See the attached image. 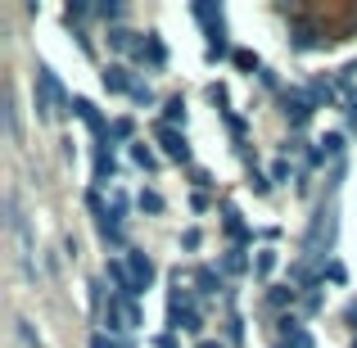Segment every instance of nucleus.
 I'll list each match as a JSON object with an SVG mask.
<instances>
[{"label": "nucleus", "instance_id": "f257e3e1", "mask_svg": "<svg viewBox=\"0 0 357 348\" xmlns=\"http://www.w3.org/2000/svg\"><path fill=\"white\" fill-rule=\"evenodd\" d=\"M59 109H73V100L63 96L59 77H54L50 68H36V114H41V118H54Z\"/></svg>", "mask_w": 357, "mask_h": 348}, {"label": "nucleus", "instance_id": "f03ea898", "mask_svg": "<svg viewBox=\"0 0 357 348\" xmlns=\"http://www.w3.org/2000/svg\"><path fill=\"white\" fill-rule=\"evenodd\" d=\"M167 312H172V326H176V331H190V335L204 331L199 312H195V303H190V289H181V280H176L172 298H167Z\"/></svg>", "mask_w": 357, "mask_h": 348}, {"label": "nucleus", "instance_id": "7ed1b4c3", "mask_svg": "<svg viewBox=\"0 0 357 348\" xmlns=\"http://www.w3.org/2000/svg\"><path fill=\"white\" fill-rule=\"evenodd\" d=\"M105 321L114 326V331H136V326H140V308L131 303V298H122V294H114V303H109Z\"/></svg>", "mask_w": 357, "mask_h": 348}, {"label": "nucleus", "instance_id": "20e7f679", "mask_svg": "<svg viewBox=\"0 0 357 348\" xmlns=\"http://www.w3.org/2000/svg\"><path fill=\"white\" fill-rule=\"evenodd\" d=\"M127 267H131V276H136V289L145 294V289L154 285V276H158L154 258H149V253H140V249H127Z\"/></svg>", "mask_w": 357, "mask_h": 348}, {"label": "nucleus", "instance_id": "39448f33", "mask_svg": "<svg viewBox=\"0 0 357 348\" xmlns=\"http://www.w3.org/2000/svg\"><path fill=\"white\" fill-rule=\"evenodd\" d=\"M154 136H158V145H163L167 158H176V163H185V158H190V145H185V136H181L176 127H163V122H158Z\"/></svg>", "mask_w": 357, "mask_h": 348}, {"label": "nucleus", "instance_id": "423d86ee", "mask_svg": "<svg viewBox=\"0 0 357 348\" xmlns=\"http://www.w3.org/2000/svg\"><path fill=\"white\" fill-rule=\"evenodd\" d=\"M105 271H109V280L118 285L122 298H136V294H140V289H136V276H131V267H127V258H109Z\"/></svg>", "mask_w": 357, "mask_h": 348}, {"label": "nucleus", "instance_id": "0eeeda50", "mask_svg": "<svg viewBox=\"0 0 357 348\" xmlns=\"http://www.w3.org/2000/svg\"><path fill=\"white\" fill-rule=\"evenodd\" d=\"M100 82H105V91L109 96H131V86H136V77H131L122 63H109L105 73H100Z\"/></svg>", "mask_w": 357, "mask_h": 348}, {"label": "nucleus", "instance_id": "6e6552de", "mask_svg": "<svg viewBox=\"0 0 357 348\" xmlns=\"http://www.w3.org/2000/svg\"><path fill=\"white\" fill-rule=\"evenodd\" d=\"M312 96H298V91H289V96H285V118L289 122H294V127H303V122L307 118H312Z\"/></svg>", "mask_w": 357, "mask_h": 348}, {"label": "nucleus", "instance_id": "1a4fd4ad", "mask_svg": "<svg viewBox=\"0 0 357 348\" xmlns=\"http://www.w3.org/2000/svg\"><path fill=\"white\" fill-rule=\"evenodd\" d=\"M280 335H285V348H312V335H307L294 317H285V321H280Z\"/></svg>", "mask_w": 357, "mask_h": 348}, {"label": "nucleus", "instance_id": "9d476101", "mask_svg": "<svg viewBox=\"0 0 357 348\" xmlns=\"http://www.w3.org/2000/svg\"><path fill=\"white\" fill-rule=\"evenodd\" d=\"M73 114H77L82 122H86V127H91V131H105V136H109V127H105V118H100V114H96V105H91V100H73Z\"/></svg>", "mask_w": 357, "mask_h": 348}, {"label": "nucleus", "instance_id": "9b49d317", "mask_svg": "<svg viewBox=\"0 0 357 348\" xmlns=\"http://www.w3.org/2000/svg\"><path fill=\"white\" fill-rule=\"evenodd\" d=\"M109 45H114V50H131V54L140 50L136 32H127V27H109Z\"/></svg>", "mask_w": 357, "mask_h": 348}, {"label": "nucleus", "instance_id": "f8f14e48", "mask_svg": "<svg viewBox=\"0 0 357 348\" xmlns=\"http://www.w3.org/2000/svg\"><path fill=\"white\" fill-rule=\"evenodd\" d=\"M222 267H227L231 276H244V271H249V258H244V249H240V244H231V249H227V258H222Z\"/></svg>", "mask_w": 357, "mask_h": 348}, {"label": "nucleus", "instance_id": "ddd939ff", "mask_svg": "<svg viewBox=\"0 0 357 348\" xmlns=\"http://www.w3.org/2000/svg\"><path fill=\"white\" fill-rule=\"evenodd\" d=\"M195 285H199V294H218V289H222V276L213 267H199V271H195Z\"/></svg>", "mask_w": 357, "mask_h": 348}, {"label": "nucleus", "instance_id": "4468645a", "mask_svg": "<svg viewBox=\"0 0 357 348\" xmlns=\"http://www.w3.org/2000/svg\"><path fill=\"white\" fill-rule=\"evenodd\" d=\"M136 54H140V59H149V63H163L167 59V50H163V41H158V36H145Z\"/></svg>", "mask_w": 357, "mask_h": 348}, {"label": "nucleus", "instance_id": "2eb2a0df", "mask_svg": "<svg viewBox=\"0 0 357 348\" xmlns=\"http://www.w3.org/2000/svg\"><path fill=\"white\" fill-rule=\"evenodd\" d=\"M176 122H185V100L181 96H172L163 105V127H176Z\"/></svg>", "mask_w": 357, "mask_h": 348}, {"label": "nucleus", "instance_id": "dca6fc26", "mask_svg": "<svg viewBox=\"0 0 357 348\" xmlns=\"http://www.w3.org/2000/svg\"><path fill=\"white\" fill-rule=\"evenodd\" d=\"M109 176H114V154H109V149H96V181L109 186Z\"/></svg>", "mask_w": 357, "mask_h": 348}, {"label": "nucleus", "instance_id": "f3484780", "mask_svg": "<svg viewBox=\"0 0 357 348\" xmlns=\"http://www.w3.org/2000/svg\"><path fill=\"white\" fill-rule=\"evenodd\" d=\"M131 158H136V163L145 167V172H154V167H158V158L149 154V145H145V140H136V145H131Z\"/></svg>", "mask_w": 357, "mask_h": 348}, {"label": "nucleus", "instance_id": "a211bd4d", "mask_svg": "<svg viewBox=\"0 0 357 348\" xmlns=\"http://www.w3.org/2000/svg\"><path fill=\"white\" fill-rule=\"evenodd\" d=\"M222 218H227V235H231V240H249V231H244V222H240L236 209H227Z\"/></svg>", "mask_w": 357, "mask_h": 348}, {"label": "nucleus", "instance_id": "6ab92c4d", "mask_svg": "<svg viewBox=\"0 0 357 348\" xmlns=\"http://www.w3.org/2000/svg\"><path fill=\"white\" fill-rule=\"evenodd\" d=\"M140 213H163V195H158V190H140Z\"/></svg>", "mask_w": 357, "mask_h": 348}, {"label": "nucleus", "instance_id": "aec40b11", "mask_svg": "<svg viewBox=\"0 0 357 348\" xmlns=\"http://www.w3.org/2000/svg\"><path fill=\"white\" fill-rule=\"evenodd\" d=\"M253 271H258V276H271V271H276V253L262 249V253H258V262H253Z\"/></svg>", "mask_w": 357, "mask_h": 348}, {"label": "nucleus", "instance_id": "412c9836", "mask_svg": "<svg viewBox=\"0 0 357 348\" xmlns=\"http://www.w3.org/2000/svg\"><path fill=\"white\" fill-rule=\"evenodd\" d=\"M340 149H344V136H340V131H331V136L321 140V158H335Z\"/></svg>", "mask_w": 357, "mask_h": 348}, {"label": "nucleus", "instance_id": "4be33fe9", "mask_svg": "<svg viewBox=\"0 0 357 348\" xmlns=\"http://www.w3.org/2000/svg\"><path fill=\"white\" fill-rule=\"evenodd\" d=\"M5 127H9V140L18 145V114H14V100L5 96Z\"/></svg>", "mask_w": 357, "mask_h": 348}, {"label": "nucleus", "instance_id": "5701e85b", "mask_svg": "<svg viewBox=\"0 0 357 348\" xmlns=\"http://www.w3.org/2000/svg\"><path fill=\"white\" fill-rule=\"evenodd\" d=\"M131 100H136V105H154V91H149V82H136V86H131Z\"/></svg>", "mask_w": 357, "mask_h": 348}, {"label": "nucleus", "instance_id": "b1692460", "mask_svg": "<svg viewBox=\"0 0 357 348\" xmlns=\"http://www.w3.org/2000/svg\"><path fill=\"white\" fill-rule=\"evenodd\" d=\"M236 68L253 73V68H258V54H253V50H236Z\"/></svg>", "mask_w": 357, "mask_h": 348}, {"label": "nucleus", "instance_id": "393cba45", "mask_svg": "<svg viewBox=\"0 0 357 348\" xmlns=\"http://www.w3.org/2000/svg\"><path fill=\"white\" fill-rule=\"evenodd\" d=\"M131 136V118H118L114 127H109V140H127Z\"/></svg>", "mask_w": 357, "mask_h": 348}, {"label": "nucleus", "instance_id": "a878e982", "mask_svg": "<svg viewBox=\"0 0 357 348\" xmlns=\"http://www.w3.org/2000/svg\"><path fill=\"white\" fill-rule=\"evenodd\" d=\"M249 186H253V190H258V195H267V190H271V181H267V176H262V172H253V176H249Z\"/></svg>", "mask_w": 357, "mask_h": 348}, {"label": "nucleus", "instance_id": "bb28decb", "mask_svg": "<svg viewBox=\"0 0 357 348\" xmlns=\"http://www.w3.org/2000/svg\"><path fill=\"white\" fill-rule=\"evenodd\" d=\"M271 303H294V289H271Z\"/></svg>", "mask_w": 357, "mask_h": 348}, {"label": "nucleus", "instance_id": "cd10ccee", "mask_svg": "<svg viewBox=\"0 0 357 348\" xmlns=\"http://www.w3.org/2000/svg\"><path fill=\"white\" fill-rule=\"evenodd\" d=\"M96 14H100V18H122V5H100Z\"/></svg>", "mask_w": 357, "mask_h": 348}, {"label": "nucleus", "instance_id": "c85d7f7f", "mask_svg": "<svg viewBox=\"0 0 357 348\" xmlns=\"http://www.w3.org/2000/svg\"><path fill=\"white\" fill-rule=\"evenodd\" d=\"M91 348H118V344L109 340V335H96V340H91Z\"/></svg>", "mask_w": 357, "mask_h": 348}, {"label": "nucleus", "instance_id": "c756f323", "mask_svg": "<svg viewBox=\"0 0 357 348\" xmlns=\"http://www.w3.org/2000/svg\"><path fill=\"white\" fill-rule=\"evenodd\" d=\"M199 348H222V344H213V340H204V344H199Z\"/></svg>", "mask_w": 357, "mask_h": 348}]
</instances>
